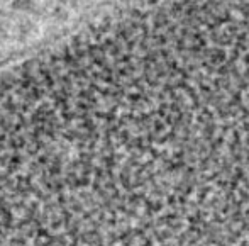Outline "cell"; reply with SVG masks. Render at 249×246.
I'll use <instances>...</instances> for the list:
<instances>
[{
  "instance_id": "obj_1",
  "label": "cell",
  "mask_w": 249,
  "mask_h": 246,
  "mask_svg": "<svg viewBox=\"0 0 249 246\" xmlns=\"http://www.w3.org/2000/svg\"><path fill=\"white\" fill-rule=\"evenodd\" d=\"M12 9L17 12H31L34 9V0H12Z\"/></svg>"
}]
</instances>
